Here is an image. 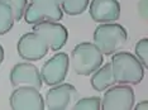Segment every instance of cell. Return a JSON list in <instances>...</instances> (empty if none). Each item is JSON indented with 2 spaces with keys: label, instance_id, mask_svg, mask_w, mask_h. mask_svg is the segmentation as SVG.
I'll list each match as a JSON object with an SVG mask.
<instances>
[{
  "label": "cell",
  "instance_id": "cell-1",
  "mask_svg": "<svg viewBox=\"0 0 148 110\" xmlns=\"http://www.w3.org/2000/svg\"><path fill=\"white\" fill-rule=\"evenodd\" d=\"M113 76L116 84L138 85L144 77V67L136 56L127 51L113 53L112 57Z\"/></svg>",
  "mask_w": 148,
  "mask_h": 110
},
{
  "label": "cell",
  "instance_id": "cell-2",
  "mask_svg": "<svg viewBox=\"0 0 148 110\" xmlns=\"http://www.w3.org/2000/svg\"><path fill=\"white\" fill-rule=\"evenodd\" d=\"M104 62V55L91 42H81L75 46L70 56V66L80 76H90Z\"/></svg>",
  "mask_w": 148,
  "mask_h": 110
},
{
  "label": "cell",
  "instance_id": "cell-3",
  "mask_svg": "<svg viewBox=\"0 0 148 110\" xmlns=\"http://www.w3.org/2000/svg\"><path fill=\"white\" fill-rule=\"evenodd\" d=\"M94 44L101 51L103 55L112 56L125 44L128 32L118 23H100L94 31Z\"/></svg>",
  "mask_w": 148,
  "mask_h": 110
},
{
  "label": "cell",
  "instance_id": "cell-4",
  "mask_svg": "<svg viewBox=\"0 0 148 110\" xmlns=\"http://www.w3.org/2000/svg\"><path fill=\"white\" fill-rule=\"evenodd\" d=\"M27 24L41 22H60L63 18V12L58 0H29L24 13Z\"/></svg>",
  "mask_w": 148,
  "mask_h": 110
},
{
  "label": "cell",
  "instance_id": "cell-5",
  "mask_svg": "<svg viewBox=\"0 0 148 110\" xmlns=\"http://www.w3.org/2000/svg\"><path fill=\"white\" fill-rule=\"evenodd\" d=\"M16 51L19 57L25 61H39L48 55L49 46L47 41L37 32L24 33L18 43H16Z\"/></svg>",
  "mask_w": 148,
  "mask_h": 110
},
{
  "label": "cell",
  "instance_id": "cell-6",
  "mask_svg": "<svg viewBox=\"0 0 148 110\" xmlns=\"http://www.w3.org/2000/svg\"><path fill=\"white\" fill-rule=\"evenodd\" d=\"M134 91L130 85L114 84L108 87L101 99L104 110H130L134 106Z\"/></svg>",
  "mask_w": 148,
  "mask_h": 110
},
{
  "label": "cell",
  "instance_id": "cell-7",
  "mask_svg": "<svg viewBox=\"0 0 148 110\" xmlns=\"http://www.w3.org/2000/svg\"><path fill=\"white\" fill-rule=\"evenodd\" d=\"M70 70V57L65 52H58L48 58L41 67L42 81L47 86H55L65 81Z\"/></svg>",
  "mask_w": 148,
  "mask_h": 110
},
{
  "label": "cell",
  "instance_id": "cell-8",
  "mask_svg": "<svg viewBox=\"0 0 148 110\" xmlns=\"http://www.w3.org/2000/svg\"><path fill=\"white\" fill-rule=\"evenodd\" d=\"M9 105L13 110H43L45 99L37 87L23 85L13 90Z\"/></svg>",
  "mask_w": 148,
  "mask_h": 110
},
{
  "label": "cell",
  "instance_id": "cell-9",
  "mask_svg": "<svg viewBox=\"0 0 148 110\" xmlns=\"http://www.w3.org/2000/svg\"><path fill=\"white\" fill-rule=\"evenodd\" d=\"M79 98V92L76 87L71 84H57L51 86L46 92L45 109L48 110H66L71 109L73 102Z\"/></svg>",
  "mask_w": 148,
  "mask_h": 110
},
{
  "label": "cell",
  "instance_id": "cell-10",
  "mask_svg": "<svg viewBox=\"0 0 148 110\" xmlns=\"http://www.w3.org/2000/svg\"><path fill=\"white\" fill-rule=\"evenodd\" d=\"M33 31L39 33L47 41L51 51H60L63 48L69 39V31L58 22H41L33 24Z\"/></svg>",
  "mask_w": 148,
  "mask_h": 110
},
{
  "label": "cell",
  "instance_id": "cell-11",
  "mask_svg": "<svg viewBox=\"0 0 148 110\" xmlns=\"http://www.w3.org/2000/svg\"><path fill=\"white\" fill-rule=\"evenodd\" d=\"M9 80H10L13 87L29 85L41 90L43 85L38 67L29 62H21L14 65V67L10 71V75H9Z\"/></svg>",
  "mask_w": 148,
  "mask_h": 110
},
{
  "label": "cell",
  "instance_id": "cell-12",
  "mask_svg": "<svg viewBox=\"0 0 148 110\" xmlns=\"http://www.w3.org/2000/svg\"><path fill=\"white\" fill-rule=\"evenodd\" d=\"M90 16L96 23H112L120 18V3L118 0H91Z\"/></svg>",
  "mask_w": 148,
  "mask_h": 110
},
{
  "label": "cell",
  "instance_id": "cell-13",
  "mask_svg": "<svg viewBox=\"0 0 148 110\" xmlns=\"http://www.w3.org/2000/svg\"><path fill=\"white\" fill-rule=\"evenodd\" d=\"M91 79H90V84L91 87L97 92L105 91L108 87L113 86L115 82V79L113 76V70H112V63H105L101 65L95 72L91 73Z\"/></svg>",
  "mask_w": 148,
  "mask_h": 110
},
{
  "label": "cell",
  "instance_id": "cell-14",
  "mask_svg": "<svg viewBox=\"0 0 148 110\" xmlns=\"http://www.w3.org/2000/svg\"><path fill=\"white\" fill-rule=\"evenodd\" d=\"M14 23L15 20L12 8L5 1L0 0V36H4L10 32Z\"/></svg>",
  "mask_w": 148,
  "mask_h": 110
},
{
  "label": "cell",
  "instance_id": "cell-15",
  "mask_svg": "<svg viewBox=\"0 0 148 110\" xmlns=\"http://www.w3.org/2000/svg\"><path fill=\"white\" fill-rule=\"evenodd\" d=\"M58 3L62 12L71 16L82 14L89 6V0H58Z\"/></svg>",
  "mask_w": 148,
  "mask_h": 110
},
{
  "label": "cell",
  "instance_id": "cell-16",
  "mask_svg": "<svg viewBox=\"0 0 148 110\" xmlns=\"http://www.w3.org/2000/svg\"><path fill=\"white\" fill-rule=\"evenodd\" d=\"M73 110H100L101 109V99L99 96H90L76 100L71 106Z\"/></svg>",
  "mask_w": 148,
  "mask_h": 110
},
{
  "label": "cell",
  "instance_id": "cell-17",
  "mask_svg": "<svg viewBox=\"0 0 148 110\" xmlns=\"http://www.w3.org/2000/svg\"><path fill=\"white\" fill-rule=\"evenodd\" d=\"M134 52H136V57L140 61L143 67L147 68L148 67V38L147 37L140 38L139 41L136 43Z\"/></svg>",
  "mask_w": 148,
  "mask_h": 110
},
{
  "label": "cell",
  "instance_id": "cell-18",
  "mask_svg": "<svg viewBox=\"0 0 148 110\" xmlns=\"http://www.w3.org/2000/svg\"><path fill=\"white\" fill-rule=\"evenodd\" d=\"M12 8L13 14H14V20L19 22L24 16L27 5H28V0H3Z\"/></svg>",
  "mask_w": 148,
  "mask_h": 110
},
{
  "label": "cell",
  "instance_id": "cell-19",
  "mask_svg": "<svg viewBox=\"0 0 148 110\" xmlns=\"http://www.w3.org/2000/svg\"><path fill=\"white\" fill-rule=\"evenodd\" d=\"M134 109H136V110H147L148 109V101H147V100H144V101L138 102Z\"/></svg>",
  "mask_w": 148,
  "mask_h": 110
},
{
  "label": "cell",
  "instance_id": "cell-20",
  "mask_svg": "<svg viewBox=\"0 0 148 110\" xmlns=\"http://www.w3.org/2000/svg\"><path fill=\"white\" fill-rule=\"evenodd\" d=\"M139 6H142V9H143L142 15H143V18H146V15H147V0H143V1L139 4Z\"/></svg>",
  "mask_w": 148,
  "mask_h": 110
},
{
  "label": "cell",
  "instance_id": "cell-21",
  "mask_svg": "<svg viewBox=\"0 0 148 110\" xmlns=\"http://www.w3.org/2000/svg\"><path fill=\"white\" fill-rule=\"evenodd\" d=\"M3 61H4V48L0 44V65L3 63Z\"/></svg>",
  "mask_w": 148,
  "mask_h": 110
}]
</instances>
